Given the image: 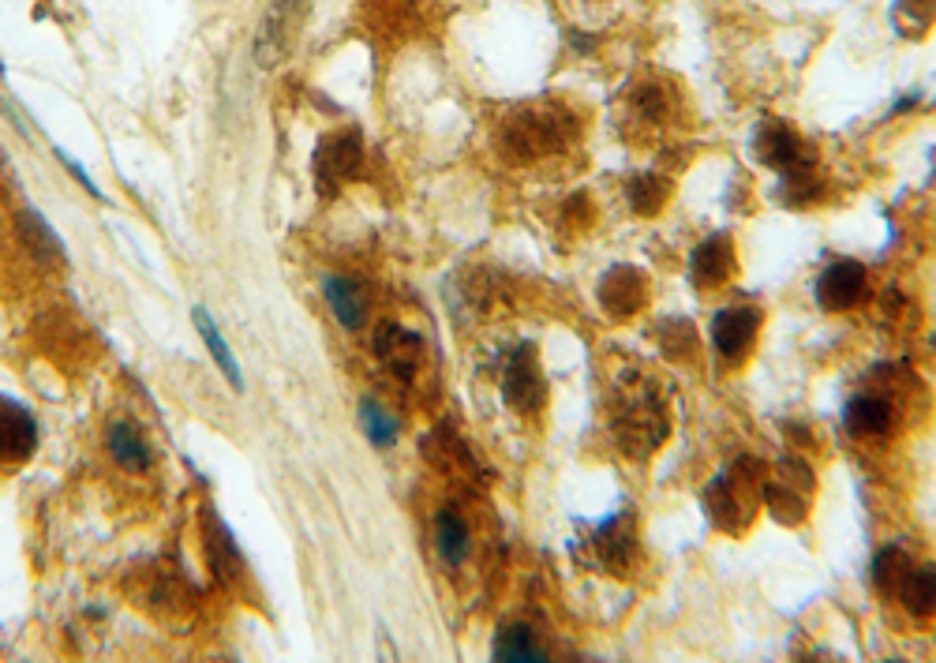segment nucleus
<instances>
[{
	"instance_id": "1",
	"label": "nucleus",
	"mask_w": 936,
	"mask_h": 663,
	"mask_svg": "<svg viewBox=\"0 0 936 663\" xmlns=\"http://www.w3.org/2000/svg\"><path fill=\"white\" fill-rule=\"evenodd\" d=\"M307 19H312V0H270L255 30V65L282 68L300 46Z\"/></svg>"
},
{
	"instance_id": "2",
	"label": "nucleus",
	"mask_w": 936,
	"mask_h": 663,
	"mask_svg": "<svg viewBox=\"0 0 936 663\" xmlns=\"http://www.w3.org/2000/svg\"><path fill=\"white\" fill-rule=\"evenodd\" d=\"M614 432H619V443L625 454H637V457L652 454L667 435V413H663L660 397L630 390V405L619 413Z\"/></svg>"
},
{
	"instance_id": "3",
	"label": "nucleus",
	"mask_w": 936,
	"mask_h": 663,
	"mask_svg": "<svg viewBox=\"0 0 936 663\" xmlns=\"http://www.w3.org/2000/svg\"><path fill=\"white\" fill-rule=\"evenodd\" d=\"M565 136H570L565 117L551 113V109H529V113L510 120L506 147L513 150V158H536L548 155V150H559Z\"/></svg>"
},
{
	"instance_id": "4",
	"label": "nucleus",
	"mask_w": 936,
	"mask_h": 663,
	"mask_svg": "<svg viewBox=\"0 0 936 663\" xmlns=\"http://www.w3.org/2000/svg\"><path fill=\"white\" fill-rule=\"evenodd\" d=\"M38 451V420L27 405L0 397V465H23Z\"/></svg>"
},
{
	"instance_id": "5",
	"label": "nucleus",
	"mask_w": 936,
	"mask_h": 663,
	"mask_svg": "<svg viewBox=\"0 0 936 663\" xmlns=\"http://www.w3.org/2000/svg\"><path fill=\"white\" fill-rule=\"evenodd\" d=\"M359 158H364V139L359 131H337V136L323 139L315 150V177L318 184H342L356 172Z\"/></svg>"
},
{
	"instance_id": "6",
	"label": "nucleus",
	"mask_w": 936,
	"mask_h": 663,
	"mask_svg": "<svg viewBox=\"0 0 936 663\" xmlns=\"http://www.w3.org/2000/svg\"><path fill=\"white\" fill-rule=\"evenodd\" d=\"M375 353H378V360H383L401 383H408L416 375V367H420L424 345H420L416 334L405 330V326L383 323V326H378V334H375Z\"/></svg>"
},
{
	"instance_id": "7",
	"label": "nucleus",
	"mask_w": 936,
	"mask_h": 663,
	"mask_svg": "<svg viewBox=\"0 0 936 663\" xmlns=\"http://www.w3.org/2000/svg\"><path fill=\"white\" fill-rule=\"evenodd\" d=\"M861 293H866V267L854 259L831 263L817 281V300H820V308H828V311L850 308V304L861 300Z\"/></svg>"
},
{
	"instance_id": "8",
	"label": "nucleus",
	"mask_w": 936,
	"mask_h": 663,
	"mask_svg": "<svg viewBox=\"0 0 936 663\" xmlns=\"http://www.w3.org/2000/svg\"><path fill=\"white\" fill-rule=\"evenodd\" d=\"M757 326H760V315L749 311V308H727L719 311L712 319V342H716V353L723 356V360H742L746 349L753 345L757 338Z\"/></svg>"
},
{
	"instance_id": "9",
	"label": "nucleus",
	"mask_w": 936,
	"mask_h": 663,
	"mask_svg": "<svg viewBox=\"0 0 936 663\" xmlns=\"http://www.w3.org/2000/svg\"><path fill=\"white\" fill-rule=\"evenodd\" d=\"M757 150L768 166L784 169L790 180H801V172H806V147H801V139L787 125H776V120H771V125L760 128Z\"/></svg>"
},
{
	"instance_id": "10",
	"label": "nucleus",
	"mask_w": 936,
	"mask_h": 663,
	"mask_svg": "<svg viewBox=\"0 0 936 663\" xmlns=\"http://www.w3.org/2000/svg\"><path fill=\"white\" fill-rule=\"evenodd\" d=\"M506 402L518 409H536L543 402V379L536 372V360H532V345H521L506 367Z\"/></svg>"
},
{
	"instance_id": "11",
	"label": "nucleus",
	"mask_w": 936,
	"mask_h": 663,
	"mask_svg": "<svg viewBox=\"0 0 936 663\" xmlns=\"http://www.w3.org/2000/svg\"><path fill=\"white\" fill-rule=\"evenodd\" d=\"M589 547L595 551V563L600 566H611V570L625 566V555H630V547H633V517L619 514V517H611V522H603L595 528V536L589 540Z\"/></svg>"
},
{
	"instance_id": "12",
	"label": "nucleus",
	"mask_w": 936,
	"mask_h": 663,
	"mask_svg": "<svg viewBox=\"0 0 936 663\" xmlns=\"http://www.w3.org/2000/svg\"><path fill=\"white\" fill-rule=\"evenodd\" d=\"M689 270H693L697 285L727 281L730 270H735V248H730L727 232H719V237H708L701 248L693 251V263H689Z\"/></svg>"
},
{
	"instance_id": "13",
	"label": "nucleus",
	"mask_w": 936,
	"mask_h": 663,
	"mask_svg": "<svg viewBox=\"0 0 936 663\" xmlns=\"http://www.w3.org/2000/svg\"><path fill=\"white\" fill-rule=\"evenodd\" d=\"M600 297L607 304V311L630 315L641 308V300H644V278L633 267H614L600 285Z\"/></svg>"
},
{
	"instance_id": "14",
	"label": "nucleus",
	"mask_w": 936,
	"mask_h": 663,
	"mask_svg": "<svg viewBox=\"0 0 936 663\" xmlns=\"http://www.w3.org/2000/svg\"><path fill=\"white\" fill-rule=\"evenodd\" d=\"M106 443L120 468H128V473H147L150 468V446H147V438L136 432L131 420H112Z\"/></svg>"
},
{
	"instance_id": "15",
	"label": "nucleus",
	"mask_w": 936,
	"mask_h": 663,
	"mask_svg": "<svg viewBox=\"0 0 936 663\" xmlns=\"http://www.w3.org/2000/svg\"><path fill=\"white\" fill-rule=\"evenodd\" d=\"M19 232H23V244L30 248V255L42 263H57L65 259V244L53 232V226L42 218V210L38 207H23L19 210Z\"/></svg>"
},
{
	"instance_id": "16",
	"label": "nucleus",
	"mask_w": 936,
	"mask_h": 663,
	"mask_svg": "<svg viewBox=\"0 0 936 663\" xmlns=\"http://www.w3.org/2000/svg\"><path fill=\"white\" fill-rule=\"evenodd\" d=\"M191 319H195V326H199V338H203V345H207V349H210L214 364H218L225 379L233 383V390H244L240 364H236V356H233V349H229V342L221 338L218 323L210 319V311H207V308H195V311H191Z\"/></svg>"
},
{
	"instance_id": "17",
	"label": "nucleus",
	"mask_w": 936,
	"mask_h": 663,
	"mask_svg": "<svg viewBox=\"0 0 936 663\" xmlns=\"http://www.w3.org/2000/svg\"><path fill=\"white\" fill-rule=\"evenodd\" d=\"M843 420H847L854 435H880V432H888V424H891V405L884 402V397L861 394L847 405Z\"/></svg>"
},
{
	"instance_id": "18",
	"label": "nucleus",
	"mask_w": 936,
	"mask_h": 663,
	"mask_svg": "<svg viewBox=\"0 0 936 663\" xmlns=\"http://www.w3.org/2000/svg\"><path fill=\"white\" fill-rule=\"evenodd\" d=\"M435 540H439V555L446 558L450 566H461L469 558V525L457 509H442L435 517Z\"/></svg>"
},
{
	"instance_id": "19",
	"label": "nucleus",
	"mask_w": 936,
	"mask_h": 663,
	"mask_svg": "<svg viewBox=\"0 0 936 663\" xmlns=\"http://www.w3.org/2000/svg\"><path fill=\"white\" fill-rule=\"evenodd\" d=\"M326 300H331V311L337 315V323L345 330H359L364 326V297L353 281L345 278H326Z\"/></svg>"
},
{
	"instance_id": "20",
	"label": "nucleus",
	"mask_w": 936,
	"mask_h": 663,
	"mask_svg": "<svg viewBox=\"0 0 936 663\" xmlns=\"http://www.w3.org/2000/svg\"><path fill=\"white\" fill-rule=\"evenodd\" d=\"M548 652L540 649V641L532 637V630L524 626H506L495 637V660H513V663H540Z\"/></svg>"
},
{
	"instance_id": "21",
	"label": "nucleus",
	"mask_w": 936,
	"mask_h": 663,
	"mask_svg": "<svg viewBox=\"0 0 936 663\" xmlns=\"http://www.w3.org/2000/svg\"><path fill=\"white\" fill-rule=\"evenodd\" d=\"M933 581H936L933 566L907 570V577H903V585H899V596H903V604H907V611H914V615H929L933 611Z\"/></svg>"
},
{
	"instance_id": "22",
	"label": "nucleus",
	"mask_w": 936,
	"mask_h": 663,
	"mask_svg": "<svg viewBox=\"0 0 936 663\" xmlns=\"http://www.w3.org/2000/svg\"><path fill=\"white\" fill-rule=\"evenodd\" d=\"M359 427H364L367 438H372L375 446H394V438H397L394 416H390L383 405H375L372 397H364V402H359Z\"/></svg>"
},
{
	"instance_id": "23",
	"label": "nucleus",
	"mask_w": 936,
	"mask_h": 663,
	"mask_svg": "<svg viewBox=\"0 0 936 663\" xmlns=\"http://www.w3.org/2000/svg\"><path fill=\"white\" fill-rule=\"evenodd\" d=\"M207 555L221 577L240 574V555H236V547H233V533L218 522V517H214V533L207 540Z\"/></svg>"
},
{
	"instance_id": "24",
	"label": "nucleus",
	"mask_w": 936,
	"mask_h": 663,
	"mask_svg": "<svg viewBox=\"0 0 936 663\" xmlns=\"http://www.w3.org/2000/svg\"><path fill=\"white\" fill-rule=\"evenodd\" d=\"M903 577H907V555H903L899 547H884L877 555V563H873V581H877V588H884V593H899Z\"/></svg>"
},
{
	"instance_id": "25",
	"label": "nucleus",
	"mask_w": 936,
	"mask_h": 663,
	"mask_svg": "<svg viewBox=\"0 0 936 663\" xmlns=\"http://www.w3.org/2000/svg\"><path fill=\"white\" fill-rule=\"evenodd\" d=\"M667 196V188L660 184V177H637L630 180V202L637 207V214H656L660 202Z\"/></svg>"
},
{
	"instance_id": "26",
	"label": "nucleus",
	"mask_w": 936,
	"mask_h": 663,
	"mask_svg": "<svg viewBox=\"0 0 936 663\" xmlns=\"http://www.w3.org/2000/svg\"><path fill=\"white\" fill-rule=\"evenodd\" d=\"M768 506L776 509V517H784V522H790V525L801 522V509H806V503H801V495L790 492V487H787L784 481H779V487H776V484L768 487Z\"/></svg>"
}]
</instances>
